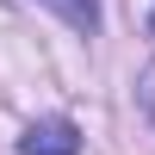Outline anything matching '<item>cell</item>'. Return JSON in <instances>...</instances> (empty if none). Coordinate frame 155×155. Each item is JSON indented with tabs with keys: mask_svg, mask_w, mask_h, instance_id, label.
Listing matches in <instances>:
<instances>
[{
	"mask_svg": "<svg viewBox=\"0 0 155 155\" xmlns=\"http://www.w3.org/2000/svg\"><path fill=\"white\" fill-rule=\"evenodd\" d=\"M74 149H81V130L68 118H44L25 130V155H74Z\"/></svg>",
	"mask_w": 155,
	"mask_h": 155,
	"instance_id": "1",
	"label": "cell"
},
{
	"mask_svg": "<svg viewBox=\"0 0 155 155\" xmlns=\"http://www.w3.org/2000/svg\"><path fill=\"white\" fill-rule=\"evenodd\" d=\"M37 6H50L62 25H74L81 37H93V31H99V0H37Z\"/></svg>",
	"mask_w": 155,
	"mask_h": 155,
	"instance_id": "2",
	"label": "cell"
}]
</instances>
